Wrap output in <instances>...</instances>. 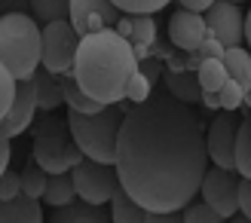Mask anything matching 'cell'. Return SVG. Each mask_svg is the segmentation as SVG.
I'll return each mask as SVG.
<instances>
[{"label": "cell", "instance_id": "cell-4", "mask_svg": "<svg viewBox=\"0 0 251 223\" xmlns=\"http://www.w3.org/2000/svg\"><path fill=\"white\" fill-rule=\"evenodd\" d=\"M0 65L16 80L31 77L40 65V24L34 16L19 9L0 16Z\"/></svg>", "mask_w": 251, "mask_h": 223}, {"label": "cell", "instance_id": "cell-37", "mask_svg": "<svg viewBox=\"0 0 251 223\" xmlns=\"http://www.w3.org/2000/svg\"><path fill=\"white\" fill-rule=\"evenodd\" d=\"M199 101H202L208 110H218L221 104H218V92H202V95H199Z\"/></svg>", "mask_w": 251, "mask_h": 223}, {"label": "cell", "instance_id": "cell-25", "mask_svg": "<svg viewBox=\"0 0 251 223\" xmlns=\"http://www.w3.org/2000/svg\"><path fill=\"white\" fill-rule=\"evenodd\" d=\"M68 6H71V0H28V9H31L37 24L68 19Z\"/></svg>", "mask_w": 251, "mask_h": 223}, {"label": "cell", "instance_id": "cell-33", "mask_svg": "<svg viewBox=\"0 0 251 223\" xmlns=\"http://www.w3.org/2000/svg\"><path fill=\"white\" fill-rule=\"evenodd\" d=\"M16 193H19V175L6 165L0 171V199H9V196H16Z\"/></svg>", "mask_w": 251, "mask_h": 223}, {"label": "cell", "instance_id": "cell-27", "mask_svg": "<svg viewBox=\"0 0 251 223\" xmlns=\"http://www.w3.org/2000/svg\"><path fill=\"white\" fill-rule=\"evenodd\" d=\"M43 187H46V171H43L40 165L31 162L28 168H22V175H19V190H22V193H28V196H34V199H40Z\"/></svg>", "mask_w": 251, "mask_h": 223}, {"label": "cell", "instance_id": "cell-24", "mask_svg": "<svg viewBox=\"0 0 251 223\" xmlns=\"http://www.w3.org/2000/svg\"><path fill=\"white\" fill-rule=\"evenodd\" d=\"M193 73H196V83L202 92H218L221 83L227 80V67H224L221 58H202Z\"/></svg>", "mask_w": 251, "mask_h": 223}, {"label": "cell", "instance_id": "cell-22", "mask_svg": "<svg viewBox=\"0 0 251 223\" xmlns=\"http://www.w3.org/2000/svg\"><path fill=\"white\" fill-rule=\"evenodd\" d=\"M233 159H236V175L251 178V122L242 116V122L236 126V138H233Z\"/></svg>", "mask_w": 251, "mask_h": 223}, {"label": "cell", "instance_id": "cell-10", "mask_svg": "<svg viewBox=\"0 0 251 223\" xmlns=\"http://www.w3.org/2000/svg\"><path fill=\"white\" fill-rule=\"evenodd\" d=\"M233 138H236V110H224L218 107L211 116V126L205 129V153L215 165L221 168H233Z\"/></svg>", "mask_w": 251, "mask_h": 223}, {"label": "cell", "instance_id": "cell-21", "mask_svg": "<svg viewBox=\"0 0 251 223\" xmlns=\"http://www.w3.org/2000/svg\"><path fill=\"white\" fill-rule=\"evenodd\" d=\"M221 61H224V67H227L230 80H236L239 86L251 89V55H248L245 46H227L221 52Z\"/></svg>", "mask_w": 251, "mask_h": 223}, {"label": "cell", "instance_id": "cell-23", "mask_svg": "<svg viewBox=\"0 0 251 223\" xmlns=\"http://www.w3.org/2000/svg\"><path fill=\"white\" fill-rule=\"evenodd\" d=\"M61 104H68V110H80V113H92V110L101 107V101H95L92 95H86L71 73L61 77Z\"/></svg>", "mask_w": 251, "mask_h": 223}, {"label": "cell", "instance_id": "cell-15", "mask_svg": "<svg viewBox=\"0 0 251 223\" xmlns=\"http://www.w3.org/2000/svg\"><path fill=\"white\" fill-rule=\"evenodd\" d=\"M55 223H107V211L104 205H95V202H86V199H71L68 205H58L52 211Z\"/></svg>", "mask_w": 251, "mask_h": 223}, {"label": "cell", "instance_id": "cell-18", "mask_svg": "<svg viewBox=\"0 0 251 223\" xmlns=\"http://www.w3.org/2000/svg\"><path fill=\"white\" fill-rule=\"evenodd\" d=\"M162 80H166V92L172 98H178V101H184V104H196L199 95H202L193 70H166Z\"/></svg>", "mask_w": 251, "mask_h": 223}, {"label": "cell", "instance_id": "cell-13", "mask_svg": "<svg viewBox=\"0 0 251 223\" xmlns=\"http://www.w3.org/2000/svg\"><path fill=\"white\" fill-rule=\"evenodd\" d=\"M205 19L202 12H193V9H178L169 22V40L175 49H184V52H190V49H196L199 43L205 40Z\"/></svg>", "mask_w": 251, "mask_h": 223}, {"label": "cell", "instance_id": "cell-17", "mask_svg": "<svg viewBox=\"0 0 251 223\" xmlns=\"http://www.w3.org/2000/svg\"><path fill=\"white\" fill-rule=\"evenodd\" d=\"M129 43L135 49V58L147 55V49L156 43V19L153 12H132L129 16Z\"/></svg>", "mask_w": 251, "mask_h": 223}, {"label": "cell", "instance_id": "cell-6", "mask_svg": "<svg viewBox=\"0 0 251 223\" xmlns=\"http://www.w3.org/2000/svg\"><path fill=\"white\" fill-rule=\"evenodd\" d=\"M80 34L68 19L46 22L40 28V65L52 73H71L74 55H77Z\"/></svg>", "mask_w": 251, "mask_h": 223}, {"label": "cell", "instance_id": "cell-9", "mask_svg": "<svg viewBox=\"0 0 251 223\" xmlns=\"http://www.w3.org/2000/svg\"><path fill=\"white\" fill-rule=\"evenodd\" d=\"M205 28L215 40L227 49V46H245L242 43V22H245V9L233 0H211L208 9H202Z\"/></svg>", "mask_w": 251, "mask_h": 223}, {"label": "cell", "instance_id": "cell-28", "mask_svg": "<svg viewBox=\"0 0 251 223\" xmlns=\"http://www.w3.org/2000/svg\"><path fill=\"white\" fill-rule=\"evenodd\" d=\"M245 98H248V89H245V86H239L236 80L227 77V80L221 83V89H218V104H221L224 110H239Z\"/></svg>", "mask_w": 251, "mask_h": 223}, {"label": "cell", "instance_id": "cell-38", "mask_svg": "<svg viewBox=\"0 0 251 223\" xmlns=\"http://www.w3.org/2000/svg\"><path fill=\"white\" fill-rule=\"evenodd\" d=\"M233 3H242V0H233Z\"/></svg>", "mask_w": 251, "mask_h": 223}, {"label": "cell", "instance_id": "cell-35", "mask_svg": "<svg viewBox=\"0 0 251 223\" xmlns=\"http://www.w3.org/2000/svg\"><path fill=\"white\" fill-rule=\"evenodd\" d=\"M9 156H12V138L0 132V171L9 165Z\"/></svg>", "mask_w": 251, "mask_h": 223}, {"label": "cell", "instance_id": "cell-20", "mask_svg": "<svg viewBox=\"0 0 251 223\" xmlns=\"http://www.w3.org/2000/svg\"><path fill=\"white\" fill-rule=\"evenodd\" d=\"M40 199L46 205H68L71 199H77V190H74V180H71V171H52V175H46V187L40 193Z\"/></svg>", "mask_w": 251, "mask_h": 223}, {"label": "cell", "instance_id": "cell-30", "mask_svg": "<svg viewBox=\"0 0 251 223\" xmlns=\"http://www.w3.org/2000/svg\"><path fill=\"white\" fill-rule=\"evenodd\" d=\"M120 12H156V9H162L169 3V0H110Z\"/></svg>", "mask_w": 251, "mask_h": 223}, {"label": "cell", "instance_id": "cell-1", "mask_svg": "<svg viewBox=\"0 0 251 223\" xmlns=\"http://www.w3.org/2000/svg\"><path fill=\"white\" fill-rule=\"evenodd\" d=\"M205 165V126L190 104L159 92L126 107L114 144V171L144 211H181L196 196Z\"/></svg>", "mask_w": 251, "mask_h": 223}, {"label": "cell", "instance_id": "cell-8", "mask_svg": "<svg viewBox=\"0 0 251 223\" xmlns=\"http://www.w3.org/2000/svg\"><path fill=\"white\" fill-rule=\"evenodd\" d=\"M236 168H221V165H205L202 171V180H199V190L196 196L205 199L215 211L227 220V217H236Z\"/></svg>", "mask_w": 251, "mask_h": 223}, {"label": "cell", "instance_id": "cell-7", "mask_svg": "<svg viewBox=\"0 0 251 223\" xmlns=\"http://www.w3.org/2000/svg\"><path fill=\"white\" fill-rule=\"evenodd\" d=\"M71 180H74V190H77L80 199L86 202H95V205H107L110 193L117 190V171L110 162H98V159L83 156L77 165L71 168Z\"/></svg>", "mask_w": 251, "mask_h": 223}, {"label": "cell", "instance_id": "cell-26", "mask_svg": "<svg viewBox=\"0 0 251 223\" xmlns=\"http://www.w3.org/2000/svg\"><path fill=\"white\" fill-rule=\"evenodd\" d=\"M181 217H184L187 223H221V220H224L205 199H196V196H190V199H187V205L181 208Z\"/></svg>", "mask_w": 251, "mask_h": 223}, {"label": "cell", "instance_id": "cell-32", "mask_svg": "<svg viewBox=\"0 0 251 223\" xmlns=\"http://www.w3.org/2000/svg\"><path fill=\"white\" fill-rule=\"evenodd\" d=\"M236 211L242 217H251V183L245 175H239V180H236Z\"/></svg>", "mask_w": 251, "mask_h": 223}, {"label": "cell", "instance_id": "cell-3", "mask_svg": "<svg viewBox=\"0 0 251 223\" xmlns=\"http://www.w3.org/2000/svg\"><path fill=\"white\" fill-rule=\"evenodd\" d=\"M123 113H126L123 101L101 104L92 113L68 110V129H71L74 144L80 147V153L114 165V144H117V129L123 122Z\"/></svg>", "mask_w": 251, "mask_h": 223}, {"label": "cell", "instance_id": "cell-5", "mask_svg": "<svg viewBox=\"0 0 251 223\" xmlns=\"http://www.w3.org/2000/svg\"><path fill=\"white\" fill-rule=\"evenodd\" d=\"M31 156H34V162L40 165L46 175H52V171H71L83 159L80 147L71 138L68 119L55 116L52 110H43V116L37 119Z\"/></svg>", "mask_w": 251, "mask_h": 223}, {"label": "cell", "instance_id": "cell-12", "mask_svg": "<svg viewBox=\"0 0 251 223\" xmlns=\"http://www.w3.org/2000/svg\"><path fill=\"white\" fill-rule=\"evenodd\" d=\"M37 116V89H34V80L25 77L16 80V92H12V104L6 110V116L0 119V132L9 134V138H19L34 122Z\"/></svg>", "mask_w": 251, "mask_h": 223}, {"label": "cell", "instance_id": "cell-19", "mask_svg": "<svg viewBox=\"0 0 251 223\" xmlns=\"http://www.w3.org/2000/svg\"><path fill=\"white\" fill-rule=\"evenodd\" d=\"M107 205H110L107 217H110V220H117V223H144V220H147V211H144V208L138 205L132 196L120 187V183H117V190L110 193Z\"/></svg>", "mask_w": 251, "mask_h": 223}, {"label": "cell", "instance_id": "cell-34", "mask_svg": "<svg viewBox=\"0 0 251 223\" xmlns=\"http://www.w3.org/2000/svg\"><path fill=\"white\" fill-rule=\"evenodd\" d=\"M221 52H224V46H221L211 34H205V40L196 46V55H199V58H221Z\"/></svg>", "mask_w": 251, "mask_h": 223}, {"label": "cell", "instance_id": "cell-2", "mask_svg": "<svg viewBox=\"0 0 251 223\" xmlns=\"http://www.w3.org/2000/svg\"><path fill=\"white\" fill-rule=\"evenodd\" d=\"M135 49L114 28H101L95 34H83L77 43V55L71 65V77L77 86L101 104L123 101V89L129 73L135 70Z\"/></svg>", "mask_w": 251, "mask_h": 223}, {"label": "cell", "instance_id": "cell-31", "mask_svg": "<svg viewBox=\"0 0 251 223\" xmlns=\"http://www.w3.org/2000/svg\"><path fill=\"white\" fill-rule=\"evenodd\" d=\"M12 92H16V77L0 65V119L6 116V110L12 104Z\"/></svg>", "mask_w": 251, "mask_h": 223}, {"label": "cell", "instance_id": "cell-11", "mask_svg": "<svg viewBox=\"0 0 251 223\" xmlns=\"http://www.w3.org/2000/svg\"><path fill=\"white\" fill-rule=\"evenodd\" d=\"M117 19H120V9L110 0H71L68 6V22L80 37L95 34L101 28H114Z\"/></svg>", "mask_w": 251, "mask_h": 223}, {"label": "cell", "instance_id": "cell-29", "mask_svg": "<svg viewBox=\"0 0 251 223\" xmlns=\"http://www.w3.org/2000/svg\"><path fill=\"white\" fill-rule=\"evenodd\" d=\"M150 89H153V83H150V80L144 77V73L135 67V70L129 73V80H126L123 98H126V101H129V104H138V101H144V98L150 95Z\"/></svg>", "mask_w": 251, "mask_h": 223}, {"label": "cell", "instance_id": "cell-14", "mask_svg": "<svg viewBox=\"0 0 251 223\" xmlns=\"http://www.w3.org/2000/svg\"><path fill=\"white\" fill-rule=\"evenodd\" d=\"M43 220V205L28 193H16L9 199H0V223H40Z\"/></svg>", "mask_w": 251, "mask_h": 223}, {"label": "cell", "instance_id": "cell-16", "mask_svg": "<svg viewBox=\"0 0 251 223\" xmlns=\"http://www.w3.org/2000/svg\"><path fill=\"white\" fill-rule=\"evenodd\" d=\"M31 80H34V89H37V107L40 110H55L61 107V77L52 70H46L37 65L34 73H31Z\"/></svg>", "mask_w": 251, "mask_h": 223}, {"label": "cell", "instance_id": "cell-36", "mask_svg": "<svg viewBox=\"0 0 251 223\" xmlns=\"http://www.w3.org/2000/svg\"><path fill=\"white\" fill-rule=\"evenodd\" d=\"M181 3V9H193V12H202V9H208V3L211 0H178Z\"/></svg>", "mask_w": 251, "mask_h": 223}]
</instances>
